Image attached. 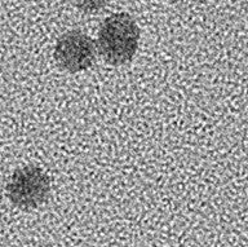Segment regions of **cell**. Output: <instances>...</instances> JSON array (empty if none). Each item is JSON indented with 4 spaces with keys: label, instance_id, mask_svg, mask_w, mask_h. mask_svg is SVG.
<instances>
[{
    "label": "cell",
    "instance_id": "cell-1",
    "mask_svg": "<svg viewBox=\"0 0 248 247\" xmlns=\"http://www.w3.org/2000/svg\"><path fill=\"white\" fill-rule=\"evenodd\" d=\"M140 40V29L131 16L115 13L101 25L98 52L110 65H123L133 58Z\"/></svg>",
    "mask_w": 248,
    "mask_h": 247
},
{
    "label": "cell",
    "instance_id": "cell-2",
    "mask_svg": "<svg viewBox=\"0 0 248 247\" xmlns=\"http://www.w3.org/2000/svg\"><path fill=\"white\" fill-rule=\"evenodd\" d=\"M8 198L21 210H34L50 194L49 176L39 167L26 166L13 172L7 184Z\"/></svg>",
    "mask_w": 248,
    "mask_h": 247
},
{
    "label": "cell",
    "instance_id": "cell-3",
    "mask_svg": "<svg viewBox=\"0 0 248 247\" xmlns=\"http://www.w3.org/2000/svg\"><path fill=\"white\" fill-rule=\"evenodd\" d=\"M96 57V47L88 35L81 31H67L60 36L54 48L58 66L70 73H78L91 67Z\"/></svg>",
    "mask_w": 248,
    "mask_h": 247
},
{
    "label": "cell",
    "instance_id": "cell-4",
    "mask_svg": "<svg viewBox=\"0 0 248 247\" xmlns=\"http://www.w3.org/2000/svg\"><path fill=\"white\" fill-rule=\"evenodd\" d=\"M78 9L87 15H97L108 4V0H75Z\"/></svg>",
    "mask_w": 248,
    "mask_h": 247
}]
</instances>
